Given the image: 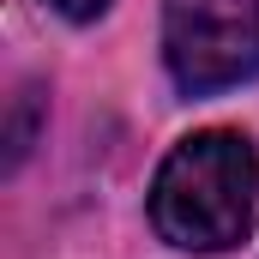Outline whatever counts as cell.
<instances>
[{
	"label": "cell",
	"mask_w": 259,
	"mask_h": 259,
	"mask_svg": "<svg viewBox=\"0 0 259 259\" xmlns=\"http://www.w3.org/2000/svg\"><path fill=\"white\" fill-rule=\"evenodd\" d=\"M49 6H55L61 18H72V24H91V18H103L115 0H49Z\"/></svg>",
	"instance_id": "cell-4"
},
{
	"label": "cell",
	"mask_w": 259,
	"mask_h": 259,
	"mask_svg": "<svg viewBox=\"0 0 259 259\" xmlns=\"http://www.w3.org/2000/svg\"><path fill=\"white\" fill-rule=\"evenodd\" d=\"M259 217V151L235 127L187 133L151 181V223L181 253H229Z\"/></svg>",
	"instance_id": "cell-1"
},
{
	"label": "cell",
	"mask_w": 259,
	"mask_h": 259,
	"mask_svg": "<svg viewBox=\"0 0 259 259\" xmlns=\"http://www.w3.org/2000/svg\"><path fill=\"white\" fill-rule=\"evenodd\" d=\"M36 109H42V91L24 84L18 103H12V127H6V169L24 163V151H30V139H36Z\"/></svg>",
	"instance_id": "cell-3"
},
{
	"label": "cell",
	"mask_w": 259,
	"mask_h": 259,
	"mask_svg": "<svg viewBox=\"0 0 259 259\" xmlns=\"http://www.w3.org/2000/svg\"><path fill=\"white\" fill-rule=\"evenodd\" d=\"M163 66L181 97L259 78V0H163Z\"/></svg>",
	"instance_id": "cell-2"
}]
</instances>
